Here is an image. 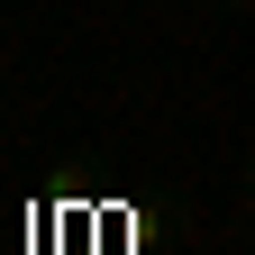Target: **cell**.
Instances as JSON below:
<instances>
[{"instance_id":"6da1fadb","label":"cell","mask_w":255,"mask_h":255,"mask_svg":"<svg viewBox=\"0 0 255 255\" xmlns=\"http://www.w3.org/2000/svg\"><path fill=\"white\" fill-rule=\"evenodd\" d=\"M246 201H255V155H246Z\"/></svg>"}]
</instances>
